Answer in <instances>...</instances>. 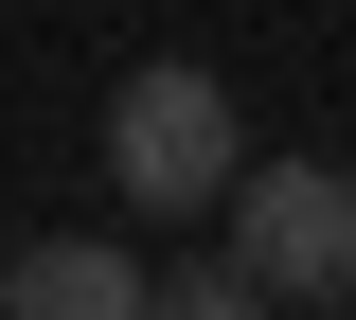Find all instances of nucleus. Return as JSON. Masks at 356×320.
<instances>
[{
	"instance_id": "1",
	"label": "nucleus",
	"mask_w": 356,
	"mask_h": 320,
	"mask_svg": "<svg viewBox=\"0 0 356 320\" xmlns=\"http://www.w3.org/2000/svg\"><path fill=\"white\" fill-rule=\"evenodd\" d=\"M232 160H250V142H232V90L196 71V53H143L125 90H107V196H125V214H161V231L214 214Z\"/></svg>"
},
{
	"instance_id": "2",
	"label": "nucleus",
	"mask_w": 356,
	"mask_h": 320,
	"mask_svg": "<svg viewBox=\"0 0 356 320\" xmlns=\"http://www.w3.org/2000/svg\"><path fill=\"white\" fill-rule=\"evenodd\" d=\"M232 267L250 303H356V178L339 160H232Z\"/></svg>"
},
{
	"instance_id": "3",
	"label": "nucleus",
	"mask_w": 356,
	"mask_h": 320,
	"mask_svg": "<svg viewBox=\"0 0 356 320\" xmlns=\"http://www.w3.org/2000/svg\"><path fill=\"white\" fill-rule=\"evenodd\" d=\"M0 320H143V249L125 231H36V249H0Z\"/></svg>"
},
{
	"instance_id": "4",
	"label": "nucleus",
	"mask_w": 356,
	"mask_h": 320,
	"mask_svg": "<svg viewBox=\"0 0 356 320\" xmlns=\"http://www.w3.org/2000/svg\"><path fill=\"white\" fill-rule=\"evenodd\" d=\"M143 320H267V303H250V267L214 249V267H178V285H143Z\"/></svg>"
}]
</instances>
